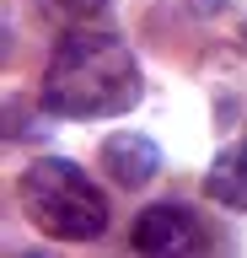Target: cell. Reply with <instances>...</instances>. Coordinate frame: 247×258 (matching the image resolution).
Returning a JSON list of instances; mask_svg holds the SVG:
<instances>
[{"label": "cell", "instance_id": "obj_1", "mask_svg": "<svg viewBox=\"0 0 247 258\" xmlns=\"http://www.w3.org/2000/svg\"><path fill=\"white\" fill-rule=\"evenodd\" d=\"M140 102V64L118 32H65L43 70V108L59 118H113Z\"/></svg>", "mask_w": 247, "mask_h": 258}, {"label": "cell", "instance_id": "obj_2", "mask_svg": "<svg viewBox=\"0 0 247 258\" xmlns=\"http://www.w3.org/2000/svg\"><path fill=\"white\" fill-rule=\"evenodd\" d=\"M22 205L38 221V231H49L59 242H97L108 231V194L75 167V161H33L22 172Z\"/></svg>", "mask_w": 247, "mask_h": 258}, {"label": "cell", "instance_id": "obj_3", "mask_svg": "<svg viewBox=\"0 0 247 258\" xmlns=\"http://www.w3.org/2000/svg\"><path fill=\"white\" fill-rule=\"evenodd\" d=\"M129 247L140 258H188L199 247V221L183 205H150L129 231Z\"/></svg>", "mask_w": 247, "mask_h": 258}, {"label": "cell", "instance_id": "obj_4", "mask_svg": "<svg viewBox=\"0 0 247 258\" xmlns=\"http://www.w3.org/2000/svg\"><path fill=\"white\" fill-rule=\"evenodd\" d=\"M102 167H108V177H118L124 188H140V183L156 177L161 151H156L145 135H108V140H102Z\"/></svg>", "mask_w": 247, "mask_h": 258}, {"label": "cell", "instance_id": "obj_5", "mask_svg": "<svg viewBox=\"0 0 247 258\" xmlns=\"http://www.w3.org/2000/svg\"><path fill=\"white\" fill-rule=\"evenodd\" d=\"M204 194L226 210H247V140L226 145L204 172Z\"/></svg>", "mask_w": 247, "mask_h": 258}, {"label": "cell", "instance_id": "obj_6", "mask_svg": "<svg viewBox=\"0 0 247 258\" xmlns=\"http://www.w3.org/2000/svg\"><path fill=\"white\" fill-rule=\"evenodd\" d=\"M54 11H102L108 0H49Z\"/></svg>", "mask_w": 247, "mask_h": 258}, {"label": "cell", "instance_id": "obj_7", "mask_svg": "<svg viewBox=\"0 0 247 258\" xmlns=\"http://www.w3.org/2000/svg\"><path fill=\"white\" fill-rule=\"evenodd\" d=\"M17 258H54V253H17Z\"/></svg>", "mask_w": 247, "mask_h": 258}]
</instances>
